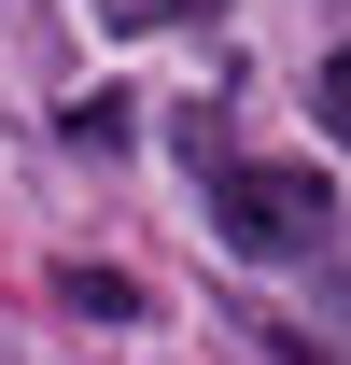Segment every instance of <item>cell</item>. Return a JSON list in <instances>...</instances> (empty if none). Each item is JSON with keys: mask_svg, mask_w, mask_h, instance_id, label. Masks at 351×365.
I'll return each mask as SVG.
<instances>
[{"mask_svg": "<svg viewBox=\"0 0 351 365\" xmlns=\"http://www.w3.org/2000/svg\"><path fill=\"white\" fill-rule=\"evenodd\" d=\"M309 113H323V140H351V43L323 56V71H309Z\"/></svg>", "mask_w": 351, "mask_h": 365, "instance_id": "obj_4", "label": "cell"}, {"mask_svg": "<svg viewBox=\"0 0 351 365\" xmlns=\"http://www.w3.org/2000/svg\"><path fill=\"white\" fill-rule=\"evenodd\" d=\"M197 14H225V0H98V29H127V43L141 29H197Z\"/></svg>", "mask_w": 351, "mask_h": 365, "instance_id": "obj_3", "label": "cell"}, {"mask_svg": "<svg viewBox=\"0 0 351 365\" xmlns=\"http://www.w3.org/2000/svg\"><path fill=\"white\" fill-rule=\"evenodd\" d=\"M253 337H267V351H281V365H337V351H323V337H295V323H281V309H253Z\"/></svg>", "mask_w": 351, "mask_h": 365, "instance_id": "obj_5", "label": "cell"}, {"mask_svg": "<svg viewBox=\"0 0 351 365\" xmlns=\"http://www.w3.org/2000/svg\"><path fill=\"white\" fill-rule=\"evenodd\" d=\"M197 169H211V239L225 253H253V267H281V253H323V169H281V155H211L197 140Z\"/></svg>", "mask_w": 351, "mask_h": 365, "instance_id": "obj_1", "label": "cell"}, {"mask_svg": "<svg viewBox=\"0 0 351 365\" xmlns=\"http://www.w3.org/2000/svg\"><path fill=\"white\" fill-rule=\"evenodd\" d=\"M56 309H85V323H141V281H113V267H56Z\"/></svg>", "mask_w": 351, "mask_h": 365, "instance_id": "obj_2", "label": "cell"}]
</instances>
